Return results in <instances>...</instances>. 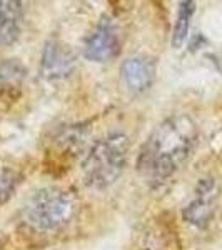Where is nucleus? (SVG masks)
I'll list each match as a JSON object with an SVG mask.
<instances>
[{"instance_id": "nucleus-1", "label": "nucleus", "mask_w": 222, "mask_h": 250, "mask_svg": "<svg viewBox=\"0 0 222 250\" xmlns=\"http://www.w3.org/2000/svg\"><path fill=\"white\" fill-rule=\"evenodd\" d=\"M197 139L196 124L187 115L165 119L140 148L137 170L151 184H162L185 164Z\"/></svg>"}, {"instance_id": "nucleus-2", "label": "nucleus", "mask_w": 222, "mask_h": 250, "mask_svg": "<svg viewBox=\"0 0 222 250\" xmlns=\"http://www.w3.org/2000/svg\"><path fill=\"white\" fill-rule=\"evenodd\" d=\"M129 140L122 134H112L97 140L84 160V179L89 187L104 190L119 180L127 164Z\"/></svg>"}, {"instance_id": "nucleus-3", "label": "nucleus", "mask_w": 222, "mask_h": 250, "mask_svg": "<svg viewBox=\"0 0 222 250\" xmlns=\"http://www.w3.org/2000/svg\"><path fill=\"white\" fill-rule=\"evenodd\" d=\"M77 200L59 187L40 188L23 204V220L35 230H57L66 227L77 213Z\"/></svg>"}, {"instance_id": "nucleus-4", "label": "nucleus", "mask_w": 222, "mask_h": 250, "mask_svg": "<svg viewBox=\"0 0 222 250\" xmlns=\"http://www.w3.org/2000/svg\"><path fill=\"white\" fill-rule=\"evenodd\" d=\"M120 52V40L111 20L104 19L97 29L89 35L84 54L92 62H109Z\"/></svg>"}, {"instance_id": "nucleus-5", "label": "nucleus", "mask_w": 222, "mask_h": 250, "mask_svg": "<svg viewBox=\"0 0 222 250\" xmlns=\"http://www.w3.org/2000/svg\"><path fill=\"white\" fill-rule=\"evenodd\" d=\"M75 68V55L67 45L50 40L45 43L42 54V63L40 70L42 75L48 80H57L70 75Z\"/></svg>"}, {"instance_id": "nucleus-6", "label": "nucleus", "mask_w": 222, "mask_h": 250, "mask_svg": "<svg viewBox=\"0 0 222 250\" xmlns=\"http://www.w3.org/2000/svg\"><path fill=\"white\" fill-rule=\"evenodd\" d=\"M214 205H216L214 204V180L202 179L197 185L196 199L184 208V220L199 229L207 227L214 217V210H216Z\"/></svg>"}, {"instance_id": "nucleus-7", "label": "nucleus", "mask_w": 222, "mask_h": 250, "mask_svg": "<svg viewBox=\"0 0 222 250\" xmlns=\"http://www.w3.org/2000/svg\"><path fill=\"white\" fill-rule=\"evenodd\" d=\"M122 79L132 92H145L154 83L155 63L147 57H131L122 63Z\"/></svg>"}, {"instance_id": "nucleus-8", "label": "nucleus", "mask_w": 222, "mask_h": 250, "mask_svg": "<svg viewBox=\"0 0 222 250\" xmlns=\"http://www.w3.org/2000/svg\"><path fill=\"white\" fill-rule=\"evenodd\" d=\"M22 30V3L15 0H0V43L10 45Z\"/></svg>"}, {"instance_id": "nucleus-9", "label": "nucleus", "mask_w": 222, "mask_h": 250, "mask_svg": "<svg viewBox=\"0 0 222 250\" xmlns=\"http://www.w3.org/2000/svg\"><path fill=\"white\" fill-rule=\"evenodd\" d=\"M194 12H196V2H192V0H185V2L179 3V14H177L174 34H172V47L174 48H180L184 45Z\"/></svg>"}, {"instance_id": "nucleus-10", "label": "nucleus", "mask_w": 222, "mask_h": 250, "mask_svg": "<svg viewBox=\"0 0 222 250\" xmlns=\"http://www.w3.org/2000/svg\"><path fill=\"white\" fill-rule=\"evenodd\" d=\"M23 77H25V68L19 62H12V60L0 62V94L20 87Z\"/></svg>"}, {"instance_id": "nucleus-11", "label": "nucleus", "mask_w": 222, "mask_h": 250, "mask_svg": "<svg viewBox=\"0 0 222 250\" xmlns=\"http://www.w3.org/2000/svg\"><path fill=\"white\" fill-rule=\"evenodd\" d=\"M19 182L20 173L17 167L5 162H0V205H3L14 195Z\"/></svg>"}]
</instances>
